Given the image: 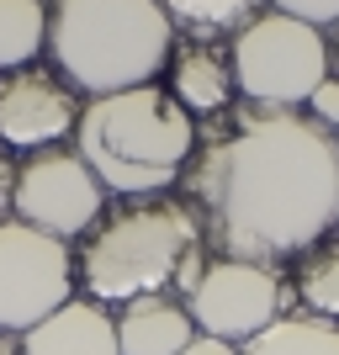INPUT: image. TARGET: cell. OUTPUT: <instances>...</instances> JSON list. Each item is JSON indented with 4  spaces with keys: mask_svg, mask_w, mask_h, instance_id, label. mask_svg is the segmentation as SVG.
<instances>
[{
    "mask_svg": "<svg viewBox=\"0 0 339 355\" xmlns=\"http://www.w3.org/2000/svg\"><path fill=\"white\" fill-rule=\"evenodd\" d=\"M180 180L218 260L281 266L339 223V133L308 112L244 101L207 128Z\"/></svg>",
    "mask_w": 339,
    "mask_h": 355,
    "instance_id": "1",
    "label": "cell"
},
{
    "mask_svg": "<svg viewBox=\"0 0 339 355\" xmlns=\"http://www.w3.org/2000/svg\"><path fill=\"white\" fill-rule=\"evenodd\" d=\"M196 144H202L196 117L180 112V101L164 85L96 96L80 106V128H74V154L96 170V180L138 202L170 191L186 175Z\"/></svg>",
    "mask_w": 339,
    "mask_h": 355,
    "instance_id": "2",
    "label": "cell"
},
{
    "mask_svg": "<svg viewBox=\"0 0 339 355\" xmlns=\"http://www.w3.org/2000/svg\"><path fill=\"white\" fill-rule=\"evenodd\" d=\"M175 21L159 0H53L48 59L64 85L96 96L154 85L170 69Z\"/></svg>",
    "mask_w": 339,
    "mask_h": 355,
    "instance_id": "3",
    "label": "cell"
},
{
    "mask_svg": "<svg viewBox=\"0 0 339 355\" xmlns=\"http://www.w3.org/2000/svg\"><path fill=\"white\" fill-rule=\"evenodd\" d=\"M196 250H207L196 212L186 202L144 196L85 234L74 254V286H85V297L101 308H128L138 297H164Z\"/></svg>",
    "mask_w": 339,
    "mask_h": 355,
    "instance_id": "4",
    "label": "cell"
},
{
    "mask_svg": "<svg viewBox=\"0 0 339 355\" xmlns=\"http://www.w3.org/2000/svg\"><path fill=\"white\" fill-rule=\"evenodd\" d=\"M228 59L238 96L266 112H302L313 90L329 80L324 32L281 11H260L254 21H244L228 43Z\"/></svg>",
    "mask_w": 339,
    "mask_h": 355,
    "instance_id": "5",
    "label": "cell"
},
{
    "mask_svg": "<svg viewBox=\"0 0 339 355\" xmlns=\"http://www.w3.org/2000/svg\"><path fill=\"white\" fill-rule=\"evenodd\" d=\"M74 297V254L64 239L0 223V334H27Z\"/></svg>",
    "mask_w": 339,
    "mask_h": 355,
    "instance_id": "6",
    "label": "cell"
},
{
    "mask_svg": "<svg viewBox=\"0 0 339 355\" xmlns=\"http://www.w3.org/2000/svg\"><path fill=\"white\" fill-rule=\"evenodd\" d=\"M11 218L69 244V239L90 234L106 218V186L74 148H64V144L43 148V154H27L16 164Z\"/></svg>",
    "mask_w": 339,
    "mask_h": 355,
    "instance_id": "7",
    "label": "cell"
},
{
    "mask_svg": "<svg viewBox=\"0 0 339 355\" xmlns=\"http://www.w3.org/2000/svg\"><path fill=\"white\" fill-rule=\"evenodd\" d=\"M286 308V286L270 266H250V260H207L202 282L186 297L196 334L228 345H250L254 334H266Z\"/></svg>",
    "mask_w": 339,
    "mask_h": 355,
    "instance_id": "8",
    "label": "cell"
},
{
    "mask_svg": "<svg viewBox=\"0 0 339 355\" xmlns=\"http://www.w3.org/2000/svg\"><path fill=\"white\" fill-rule=\"evenodd\" d=\"M80 128V90L53 69H16L0 80V144L16 154H43L74 138Z\"/></svg>",
    "mask_w": 339,
    "mask_h": 355,
    "instance_id": "9",
    "label": "cell"
},
{
    "mask_svg": "<svg viewBox=\"0 0 339 355\" xmlns=\"http://www.w3.org/2000/svg\"><path fill=\"white\" fill-rule=\"evenodd\" d=\"M170 96L180 101V112H191V117H223L228 106H234L238 85H234V59H228V48L218 43H186L170 48Z\"/></svg>",
    "mask_w": 339,
    "mask_h": 355,
    "instance_id": "10",
    "label": "cell"
},
{
    "mask_svg": "<svg viewBox=\"0 0 339 355\" xmlns=\"http://www.w3.org/2000/svg\"><path fill=\"white\" fill-rule=\"evenodd\" d=\"M21 355H122L117 318L90 297H69L59 313L21 334Z\"/></svg>",
    "mask_w": 339,
    "mask_h": 355,
    "instance_id": "11",
    "label": "cell"
},
{
    "mask_svg": "<svg viewBox=\"0 0 339 355\" xmlns=\"http://www.w3.org/2000/svg\"><path fill=\"white\" fill-rule=\"evenodd\" d=\"M196 340V324L180 297H138L117 313V350L122 355H180Z\"/></svg>",
    "mask_w": 339,
    "mask_h": 355,
    "instance_id": "12",
    "label": "cell"
},
{
    "mask_svg": "<svg viewBox=\"0 0 339 355\" xmlns=\"http://www.w3.org/2000/svg\"><path fill=\"white\" fill-rule=\"evenodd\" d=\"M48 48V6L43 0H0V74L32 69Z\"/></svg>",
    "mask_w": 339,
    "mask_h": 355,
    "instance_id": "13",
    "label": "cell"
},
{
    "mask_svg": "<svg viewBox=\"0 0 339 355\" xmlns=\"http://www.w3.org/2000/svg\"><path fill=\"white\" fill-rule=\"evenodd\" d=\"M238 355H339V324L308 318V313H281L266 334L238 345Z\"/></svg>",
    "mask_w": 339,
    "mask_h": 355,
    "instance_id": "14",
    "label": "cell"
},
{
    "mask_svg": "<svg viewBox=\"0 0 339 355\" xmlns=\"http://www.w3.org/2000/svg\"><path fill=\"white\" fill-rule=\"evenodd\" d=\"M164 16L175 21V32L196 37V43H212L223 32H238L244 21L266 11V0H159Z\"/></svg>",
    "mask_w": 339,
    "mask_h": 355,
    "instance_id": "15",
    "label": "cell"
},
{
    "mask_svg": "<svg viewBox=\"0 0 339 355\" xmlns=\"http://www.w3.org/2000/svg\"><path fill=\"white\" fill-rule=\"evenodd\" d=\"M292 286H297V302L308 308V318L339 324V244H313L308 254H297Z\"/></svg>",
    "mask_w": 339,
    "mask_h": 355,
    "instance_id": "16",
    "label": "cell"
},
{
    "mask_svg": "<svg viewBox=\"0 0 339 355\" xmlns=\"http://www.w3.org/2000/svg\"><path fill=\"white\" fill-rule=\"evenodd\" d=\"M270 11L292 16V21H308V27H334L339 21V0H270Z\"/></svg>",
    "mask_w": 339,
    "mask_h": 355,
    "instance_id": "17",
    "label": "cell"
},
{
    "mask_svg": "<svg viewBox=\"0 0 339 355\" xmlns=\"http://www.w3.org/2000/svg\"><path fill=\"white\" fill-rule=\"evenodd\" d=\"M302 112H308L313 122H324V128H334V133H339V80H334V74L313 90V101L302 106Z\"/></svg>",
    "mask_w": 339,
    "mask_h": 355,
    "instance_id": "18",
    "label": "cell"
},
{
    "mask_svg": "<svg viewBox=\"0 0 339 355\" xmlns=\"http://www.w3.org/2000/svg\"><path fill=\"white\" fill-rule=\"evenodd\" d=\"M11 196H16V159L0 144V223H11Z\"/></svg>",
    "mask_w": 339,
    "mask_h": 355,
    "instance_id": "19",
    "label": "cell"
},
{
    "mask_svg": "<svg viewBox=\"0 0 339 355\" xmlns=\"http://www.w3.org/2000/svg\"><path fill=\"white\" fill-rule=\"evenodd\" d=\"M180 355H238V345H228V340H212V334H196L191 345Z\"/></svg>",
    "mask_w": 339,
    "mask_h": 355,
    "instance_id": "20",
    "label": "cell"
},
{
    "mask_svg": "<svg viewBox=\"0 0 339 355\" xmlns=\"http://www.w3.org/2000/svg\"><path fill=\"white\" fill-rule=\"evenodd\" d=\"M324 48H329V74L339 80V21H334V27H324Z\"/></svg>",
    "mask_w": 339,
    "mask_h": 355,
    "instance_id": "21",
    "label": "cell"
},
{
    "mask_svg": "<svg viewBox=\"0 0 339 355\" xmlns=\"http://www.w3.org/2000/svg\"><path fill=\"white\" fill-rule=\"evenodd\" d=\"M0 355H21V340H16V334H0Z\"/></svg>",
    "mask_w": 339,
    "mask_h": 355,
    "instance_id": "22",
    "label": "cell"
}]
</instances>
